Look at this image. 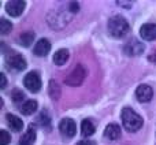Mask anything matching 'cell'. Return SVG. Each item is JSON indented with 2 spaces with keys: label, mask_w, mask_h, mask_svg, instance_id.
I'll list each match as a JSON object with an SVG mask.
<instances>
[{
  "label": "cell",
  "mask_w": 156,
  "mask_h": 145,
  "mask_svg": "<svg viewBox=\"0 0 156 145\" xmlns=\"http://www.w3.org/2000/svg\"><path fill=\"white\" fill-rule=\"evenodd\" d=\"M121 118H122L123 127L127 132H132V133L140 130L141 126H143V122H144L143 118H141L134 110H132V108H129V107L123 108Z\"/></svg>",
  "instance_id": "6da1fadb"
},
{
  "label": "cell",
  "mask_w": 156,
  "mask_h": 145,
  "mask_svg": "<svg viewBox=\"0 0 156 145\" xmlns=\"http://www.w3.org/2000/svg\"><path fill=\"white\" fill-rule=\"evenodd\" d=\"M129 23L122 15H115L108 21V32L112 37L115 38H122L129 33Z\"/></svg>",
  "instance_id": "7a4b0ae2"
},
{
  "label": "cell",
  "mask_w": 156,
  "mask_h": 145,
  "mask_svg": "<svg viewBox=\"0 0 156 145\" xmlns=\"http://www.w3.org/2000/svg\"><path fill=\"white\" fill-rule=\"evenodd\" d=\"M85 77H86L85 67H83L82 65H78V66H76V69L67 75L65 82H66V85H69V86H78L83 82Z\"/></svg>",
  "instance_id": "3957f363"
},
{
  "label": "cell",
  "mask_w": 156,
  "mask_h": 145,
  "mask_svg": "<svg viewBox=\"0 0 156 145\" xmlns=\"http://www.w3.org/2000/svg\"><path fill=\"white\" fill-rule=\"evenodd\" d=\"M5 65L10 69L16 71H22L26 69V60L23 59V56L16 52H10L5 55Z\"/></svg>",
  "instance_id": "277c9868"
},
{
  "label": "cell",
  "mask_w": 156,
  "mask_h": 145,
  "mask_svg": "<svg viewBox=\"0 0 156 145\" xmlns=\"http://www.w3.org/2000/svg\"><path fill=\"white\" fill-rule=\"evenodd\" d=\"M23 85L26 89H29L30 92H34V93L40 90L43 83H41V78L38 75V72H36V71L27 72L23 78Z\"/></svg>",
  "instance_id": "5b68a950"
},
{
  "label": "cell",
  "mask_w": 156,
  "mask_h": 145,
  "mask_svg": "<svg viewBox=\"0 0 156 145\" xmlns=\"http://www.w3.org/2000/svg\"><path fill=\"white\" fill-rule=\"evenodd\" d=\"M144 49H145V47H144L143 43H140L138 40H136V38H133V40L127 41L126 44H125V54L129 55V56H138V55H141L144 52Z\"/></svg>",
  "instance_id": "8992f818"
},
{
  "label": "cell",
  "mask_w": 156,
  "mask_h": 145,
  "mask_svg": "<svg viewBox=\"0 0 156 145\" xmlns=\"http://www.w3.org/2000/svg\"><path fill=\"white\" fill-rule=\"evenodd\" d=\"M59 130H60V133H62L65 137L71 138V137H74L76 133H77V125H76V122H74L73 119L66 118V119H63V121L60 122Z\"/></svg>",
  "instance_id": "52a82bcc"
},
{
  "label": "cell",
  "mask_w": 156,
  "mask_h": 145,
  "mask_svg": "<svg viewBox=\"0 0 156 145\" xmlns=\"http://www.w3.org/2000/svg\"><path fill=\"white\" fill-rule=\"evenodd\" d=\"M25 2L22 0H11L5 4V11L8 12V15L11 16H19L25 10Z\"/></svg>",
  "instance_id": "ba28073f"
},
{
  "label": "cell",
  "mask_w": 156,
  "mask_h": 145,
  "mask_svg": "<svg viewBox=\"0 0 156 145\" xmlns=\"http://www.w3.org/2000/svg\"><path fill=\"white\" fill-rule=\"evenodd\" d=\"M136 97L141 103H148L154 97V90H152V88L149 85H144L143 83V85H140L136 89Z\"/></svg>",
  "instance_id": "9c48e42d"
},
{
  "label": "cell",
  "mask_w": 156,
  "mask_h": 145,
  "mask_svg": "<svg viewBox=\"0 0 156 145\" xmlns=\"http://www.w3.org/2000/svg\"><path fill=\"white\" fill-rule=\"evenodd\" d=\"M140 34L144 40L154 41L156 40V23H145L140 27Z\"/></svg>",
  "instance_id": "30bf717a"
},
{
  "label": "cell",
  "mask_w": 156,
  "mask_h": 145,
  "mask_svg": "<svg viewBox=\"0 0 156 145\" xmlns=\"http://www.w3.org/2000/svg\"><path fill=\"white\" fill-rule=\"evenodd\" d=\"M49 51H51V43H49L47 38L38 40L37 44L34 45V49H33L36 56H45Z\"/></svg>",
  "instance_id": "8fae6325"
},
{
  "label": "cell",
  "mask_w": 156,
  "mask_h": 145,
  "mask_svg": "<svg viewBox=\"0 0 156 145\" xmlns=\"http://www.w3.org/2000/svg\"><path fill=\"white\" fill-rule=\"evenodd\" d=\"M104 137L107 138V140H111V141L118 140V138L121 137V127L115 123L107 125L104 129Z\"/></svg>",
  "instance_id": "7c38bea8"
},
{
  "label": "cell",
  "mask_w": 156,
  "mask_h": 145,
  "mask_svg": "<svg viewBox=\"0 0 156 145\" xmlns=\"http://www.w3.org/2000/svg\"><path fill=\"white\" fill-rule=\"evenodd\" d=\"M5 119H7L8 126H10L11 129L14 130V132H21V130L23 129V122H22V119L18 118L16 115H12V114H7Z\"/></svg>",
  "instance_id": "4fadbf2b"
},
{
  "label": "cell",
  "mask_w": 156,
  "mask_h": 145,
  "mask_svg": "<svg viewBox=\"0 0 156 145\" xmlns=\"http://www.w3.org/2000/svg\"><path fill=\"white\" fill-rule=\"evenodd\" d=\"M36 141V130L33 126H30L27 129V132L19 140V145H33Z\"/></svg>",
  "instance_id": "5bb4252c"
},
{
  "label": "cell",
  "mask_w": 156,
  "mask_h": 145,
  "mask_svg": "<svg viewBox=\"0 0 156 145\" xmlns=\"http://www.w3.org/2000/svg\"><path fill=\"white\" fill-rule=\"evenodd\" d=\"M37 107H38V104L36 100H26L21 108V112L23 115H32V114H34L37 111Z\"/></svg>",
  "instance_id": "9a60e30c"
},
{
  "label": "cell",
  "mask_w": 156,
  "mask_h": 145,
  "mask_svg": "<svg viewBox=\"0 0 156 145\" xmlns=\"http://www.w3.org/2000/svg\"><path fill=\"white\" fill-rule=\"evenodd\" d=\"M69 59V51L67 49H59L54 55V63L56 66H63Z\"/></svg>",
  "instance_id": "2e32d148"
},
{
  "label": "cell",
  "mask_w": 156,
  "mask_h": 145,
  "mask_svg": "<svg viewBox=\"0 0 156 145\" xmlns=\"http://www.w3.org/2000/svg\"><path fill=\"white\" fill-rule=\"evenodd\" d=\"M81 133H82L83 137H90V136L93 134L94 125L92 123V121H89V119L82 121V123H81Z\"/></svg>",
  "instance_id": "e0dca14e"
},
{
  "label": "cell",
  "mask_w": 156,
  "mask_h": 145,
  "mask_svg": "<svg viewBox=\"0 0 156 145\" xmlns=\"http://www.w3.org/2000/svg\"><path fill=\"white\" fill-rule=\"evenodd\" d=\"M34 33L33 32H26V33H22L21 36H19V43H21V45L23 47H29L32 45V43L34 41Z\"/></svg>",
  "instance_id": "ac0fdd59"
},
{
  "label": "cell",
  "mask_w": 156,
  "mask_h": 145,
  "mask_svg": "<svg viewBox=\"0 0 156 145\" xmlns=\"http://www.w3.org/2000/svg\"><path fill=\"white\" fill-rule=\"evenodd\" d=\"M49 96H51L54 100H58L60 96L59 85H58L55 81H51V82H49Z\"/></svg>",
  "instance_id": "d6986e66"
},
{
  "label": "cell",
  "mask_w": 156,
  "mask_h": 145,
  "mask_svg": "<svg viewBox=\"0 0 156 145\" xmlns=\"http://www.w3.org/2000/svg\"><path fill=\"white\" fill-rule=\"evenodd\" d=\"M12 30V23L7 19H2L0 21V32L2 34H8V33Z\"/></svg>",
  "instance_id": "ffe728a7"
},
{
  "label": "cell",
  "mask_w": 156,
  "mask_h": 145,
  "mask_svg": "<svg viewBox=\"0 0 156 145\" xmlns=\"http://www.w3.org/2000/svg\"><path fill=\"white\" fill-rule=\"evenodd\" d=\"M11 97H12V100L15 103H21L22 100L25 99V93L21 90V89H14L12 90V94H11Z\"/></svg>",
  "instance_id": "44dd1931"
},
{
  "label": "cell",
  "mask_w": 156,
  "mask_h": 145,
  "mask_svg": "<svg viewBox=\"0 0 156 145\" xmlns=\"http://www.w3.org/2000/svg\"><path fill=\"white\" fill-rule=\"evenodd\" d=\"M11 141V136L8 132H5V130H2L0 132V145H8Z\"/></svg>",
  "instance_id": "7402d4cb"
},
{
  "label": "cell",
  "mask_w": 156,
  "mask_h": 145,
  "mask_svg": "<svg viewBox=\"0 0 156 145\" xmlns=\"http://www.w3.org/2000/svg\"><path fill=\"white\" fill-rule=\"evenodd\" d=\"M69 8H70V12L74 14V12H77V11L80 10V5H78L76 2H71L70 4H69Z\"/></svg>",
  "instance_id": "603a6c76"
},
{
  "label": "cell",
  "mask_w": 156,
  "mask_h": 145,
  "mask_svg": "<svg viewBox=\"0 0 156 145\" xmlns=\"http://www.w3.org/2000/svg\"><path fill=\"white\" fill-rule=\"evenodd\" d=\"M5 85H7V78H5L4 74H0V88L4 89Z\"/></svg>",
  "instance_id": "cb8c5ba5"
},
{
  "label": "cell",
  "mask_w": 156,
  "mask_h": 145,
  "mask_svg": "<svg viewBox=\"0 0 156 145\" xmlns=\"http://www.w3.org/2000/svg\"><path fill=\"white\" fill-rule=\"evenodd\" d=\"M77 145H96V143H94V141H86V140H83V141H80V143H78Z\"/></svg>",
  "instance_id": "d4e9b609"
},
{
  "label": "cell",
  "mask_w": 156,
  "mask_h": 145,
  "mask_svg": "<svg viewBox=\"0 0 156 145\" xmlns=\"http://www.w3.org/2000/svg\"><path fill=\"white\" fill-rule=\"evenodd\" d=\"M148 59H149V62H152V63H156V49L154 52H152L151 55L148 56Z\"/></svg>",
  "instance_id": "484cf974"
}]
</instances>
